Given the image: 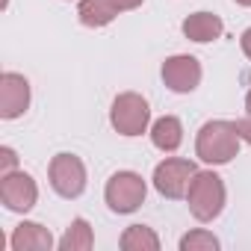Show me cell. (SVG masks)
<instances>
[{
    "mask_svg": "<svg viewBox=\"0 0 251 251\" xmlns=\"http://www.w3.org/2000/svg\"><path fill=\"white\" fill-rule=\"evenodd\" d=\"M225 33V24L219 15L213 12H192L186 21H183V36L198 42V45H207V42H216L219 36Z\"/></svg>",
    "mask_w": 251,
    "mask_h": 251,
    "instance_id": "cell-11",
    "label": "cell"
},
{
    "mask_svg": "<svg viewBox=\"0 0 251 251\" xmlns=\"http://www.w3.org/2000/svg\"><path fill=\"white\" fill-rule=\"evenodd\" d=\"M225 201H227V189H225V180L216 172H198L192 177V186L186 192V204H189V213L198 222L219 219L222 210H225Z\"/></svg>",
    "mask_w": 251,
    "mask_h": 251,
    "instance_id": "cell-2",
    "label": "cell"
},
{
    "mask_svg": "<svg viewBox=\"0 0 251 251\" xmlns=\"http://www.w3.org/2000/svg\"><path fill=\"white\" fill-rule=\"evenodd\" d=\"M92 245H95V236H92V227H89L86 219H74V222L65 227L62 239H59V248H62V251H86V248H92Z\"/></svg>",
    "mask_w": 251,
    "mask_h": 251,
    "instance_id": "cell-15",
    "label": "cell"
},
{
    "mask_svg": "<svg viewBox=\"0 0 251 251\" xmlns=\"http://www.w3.org/2000/svg\"><path fill=\"white\" fill-rule=\"evenodd\" d=\"M9 245L15 251H50L53 248V236L48 227H42L39 222H21L12 230Z\"/></svg>",
    "mask_w": 251,
    "mask_h": 251,
    "instance_id": "cell-10",
    "label": "cell"
},
{
    "mask_svg": "<svg viewBox=\"0 0 251 251\" xmlns=\"http://www.w3.org/2000/svg\"><path fill=\"white\" fill-rule=\"evenodd\" d=\"M151 142L154 148L166 151V154H175L183 142V124L175 118V115H163L151 124Z\"/></svg>",
    "mask_w": 251,
    "mask_h": 251,
    "instance_id": "cell-13",
    "label": "cell"
},
{
    "mask_svg": "<svg viewBox=\"0 0 251 251\" xmlns=\"http://www.w3.org/2000/svg\"><path fill=\"white\" fill-rule=\"evenodd\" d=\"M0 201L12 213H27L39 201V186L27 172L15 169L9 175H0Z\"/></svg>",
    "mask_w": 251,
    "mask_h": 251,
    "instance_id": "cell-7",
    "label": "cell"
},
{
    "mask_svg": "<svg viewBox=\"0 0 251 251\" xmlns=\"http://www.w3.org/2000/svg\"><path fill=\"white\" fill-rule=\"evenodd\" d=\"M115 3H118L121 12H124V9H139V6H142V0H115Z\"/></svg>",
    "mask_w": 251,
    "mask_h": 251,
    "instance_id": "cell-20",
    "label": "cell"
},
{
    "mask_svg": "<svg viewBox=\"0 0 251 251\" xmlns=\"http://www.w3.org/2000/svg\"><path fill=\"white\" fill-rule=\"evenodd\" d=\"M121 248L124 251H157L160 248V236L148 225H130L121 233Z\"/></svg>",
    "mask_w": 251,
    "mask_h": 251,
    "instance_id": "cell-14",
    "label": "cell"
},
{
    "mask_svg": "<svg viewBox=\"0 0 251 251\" xmlns=\"http://www.w3.org/2000/svg\"><path fill=\"white\" fill-rule=\"evenodd\" d=\"M216 248H219V239H216L210 230H204V227L189 230V233L180 239V251H216Z\"/></svg>",
    "mask_w": 251,
    "mask_h": 251,
    "instance_id": "cell-16",
    "label": "cell"
},
{
    "mask_svg": "<svg viewBox=\"0 0 251 251\" xmlns=\"http://www.w3.org/2000/svg\"><path fill=\"white\" fill-rule=\"evenodd\" d=\"M236 133H239V139H242V142H248V145H251V115H245V118H239V121H236Z\"/></svg>",
    "mask_w": 251,
    "mask_h": 251,
    "instance_id": "cell-18",
    "label": "cell"
},
{
    "mask_svg": "<svg viewBox=\"0 0 251 251\" xmlns=\"http://www.w3.org/2000/svg\"><path fill=\"white\" fill-rule=\"evenodd\" d=\"M48 177L53 192L62 198H80L86 189V166L74 154H56L48 166Z\"/></svg>",
    "mask_w": 251,
    "mask_h": 251,
    "instance_id": "cell-6",
    "label": "cell"
},
{
    "mask_svg": "<svg viewBox=\"0 0 251 251\" xmlns=\"http://www.w3.org/2000/svg\"><path fill=\"white\" fill-rule=\"evenodd\" d=\"M15 166H18V157H15V151H12V148H0V175H9V172H15Z\"/></svg>",
    "mask_w": 251,
    "mask_h": 251,
    "instance_id": "cell-17",
    "label": "cell"
},
{
    "mask_svg": "<svg viewBox=\"0 0 251 251\" xmlns=\"http://www.w3.org/2000/svg\"><path fill=\"white\" fill-rule=\"evenodd\" d=\"M239 133H236V121H207L198 130L195 139V154L198 160L210 163V166H225L239 154Z\"/></svg>",
    "mask_w": 251,
    "mask_h": 251,
    "instance_id": "cell-1",
    "label": "cell"
},
{
    "mask_svg": "<svg viewBox=\"0 0 251 251\" xmlns=\"http://www.w3.org/2000/svg\"><path fill=\"white\" fill-rule=\"evenodd\" d=\"M145 195H148V186H145L142 175H136V172H115L106 180V189H103V198H106L109 210L118 213V216L136 213L145 204Z\"/></svg>",
    "mask_w": 251,
    "mask_h": 251,
    "instance_id": "cell-3",
    "label": "cell"
},
{
    "mask_svg": "<svg viewBox=\"0 0 251 251\" xmlns=\"http://www.w3.org/2000/svg\"><path fill=\"white\" fill-rule=\"evenodd\" d=\"M118 12H121V6L115 3V0H80V6H77L80 24L92 27V30L112 24L118 18Z\"/></svg>",
    "mask_w": 251,
    "mask_h": 251,
    "instance_id": "cell-12",
    "label": "cell"
},
{
    "mask_svg": "<svg viewBox=\"0 0 251 251\" xmlns=\"http://www.w3.org/2000/svg\"><path fill=\"white\" fill-rule=\"evenodd\" d=\"M236 3H239V6H251V0H236Z\"/></svg>",
    "mask_w": 251,
    "mask_h": 251,
    "instance_id": "cell-22",
    "label": "cell"
},
{
    "mask_svg": "<svg viewBox=\"0 0 251 251\" xmlns=\"http://www.w3.org/2000/svg\"><path fill=\"white\" fill-rule=\"evenodd\" d=\"M109 121L121 136H142L148 130V121H151V106L136 92H121L112 100Z\"/></svg>",
    "mask_w": 251,
    "mask_h": 251,
    "instance_id": "cell-4",
    "label": "cell"
},
{
    "mask_svg": "<svg viewBox=\"0 0 251 251\" xmlns=\"http://www.w3.org/2000/svg\"><path fill=\"white\" fill-rule=\"evenodd\" d=\"M30 109V83L24 74L6 71L0 77V118H21Z\"/></svg>",
    "mask_w": 251,
    "mask_h": 251,
    "instance_id": "cell-9",
    "label": "cell"
},
{
    "mask_svg": "<svg viewBox=\"0 0 251 251\" xmlns=\"http://www.w3.org/2000/svg\"><path fill=\"white\" fill-rule=\"evenodd\" d=\"M163 83L177 92V95H189L198 89L201 83V62L189 53H177V56H169L163 62Z\"/></svg>",
    "mask_w": 251,
    "mask_h": 251,
    "instance_id": "cell-8",
    "label": "cell"
},
{
    "mask_svg": "<svg viewBox=\"0 0 251 251\" xmlns=\"http://www.w3.org/2000/svg\"><path fill=\"white\" fill-rule=\"evenodd\" d=\"M198 175V166L192 160H180V157H169L163 160L157 169H154V186L163 198H186L189 186H192V177Z\"/></svg>",
    "mask_w": 251,
    "mask_h": 251,
    "instance_id": "cell-5",
    "label": "cell"
},
{
    "mask_svg": "<svg viewBox=\"0 0 251 251\" xmlns=\"http://www.w3.org/2000/svg\"><path fill=\"white\" fill-rule=\"evenodd\" d=\"M245 109H248V115H251V92L245 95Z\"/></svg>",
    "mask_w": 251,
    "mask_h": 251,
    "instance_id": "cell-21",
    "label": "cell"
},
{
    "mask_svg": "<svg viewBox=\"0 0 251 251\" xmlns=\"http://www.w3.org/2000/svg\"><path fill=\"white\" fill-rule=\"evenodd\" d=\"M239 45H242V53H245V56L251 59V27H248V30H245L242 36H239Z\"/></svg>",
    "mask_w": 251,
    "mask_h": 251,
    "instance_id": "cell-19",
    "label": "cell"
}]
</instances>
